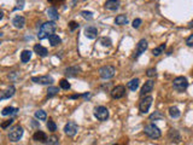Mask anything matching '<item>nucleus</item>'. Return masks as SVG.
Listing matches in <instances>:
<instances>
[{
	"mask_svg": "<svg viewBox=\"0 0 193 145\" xmlns=\"http://www.w3.org/2000/svg\"><path fill=\"white\" fill-rule=\"evenodd\" d=\"M121 3L120 0H106L105 1V9L106 10H110V11H116L118 7H120Z\"/></svg>",
	"mask_w": 193,
	"mask_h": 145,
	"instance_id": "15",
	"label": "nucleus"
},
{
	"mask_svg": "<svg viewBox=\"0 0 193 145\" xmlns=\"http://www.w3.org/2000/svg\"><path fill=\"white\" fill-rule=\"evenodd\" d=\"M81 16L87 21L93 19V12H91V11H81Z\"/></svg>",
	"mask_w": 193,
	"mask_h": 145,
	"instance_id": "35",
	"label": "nucleus"
},
{
	"mask_svg": "<svg viewBox=\"0 0 193 145\" xmlns=\"http://www.w3.org/2000/svg\"><path fill=\"white\" fill-rule=\"evenodd\" d=\"M48 40H50L51 46H58V45L62 42V39H60L58 35H56V34L50 35V36H48Z\"/></svg>",
	"mask_w": 193,
	"mask_h": 145,
	"instance_id": "26",
	"label": "nucleus"
},
{
	"mask_svg": "<svg viewBox=\"0 0 193 145\" xmlns=\"http://www.w3.org/2000/svg\"><path fill=\"white\" fill-rule=\"evenodd\" d=\"M46 126H47V129H48L50 132H52V133L56 132V129H57V125H56V122H54L53 120H48Z\"/></svg>",
	"mask_w": 193,
	"mask_h": 145,
	"instance_id": "33",
	"label": "nucleus"
},
{
	"mask_svg": "<svg viewBox=\"0 0 193 145\" xmlns=\"http://www.w3.org/2000/svg\"><path fill=\"white\" fill-rule=\"evenodd\" d=\"M152 100H153V98L151 96H146L145 98H143L140 100V103H139V110H140L141 114H147L148 112V110H150V108L152 105Z\"/></svg>",
	"mask_w": 193,
	"mask_h": 145,
	"instance_id": "6",
	"label": "nucleus"
},
{
	"mask_svg": "<svg viewBox=\"0 0 193 145\" xmlns=\"http://www.w3.org/2000/svg\"><path fill=\"white\" fill-rule=\"evenodd\" d=\"M69 28H70V30H71V32H74V30H76V29L79 28V23H76V22L71 21V22L69 23Z\"/></svg>",
	"mask_w": 193,
	"mask_h": 145,
	"instance_id": "39",
	"label": "nucleus"
},
{
	"mask_svg": "<svg viewBox=\"0 0 193 145\" xmlns=\"http://www.w3.org/2000/svg\"><path fill=\"white\" fill-rule=\"evenodd\" d=\"M34 52H35L38 56H40V57H46L47 53H48L47 48L44 47V46H41V45H35V46H34Z\"/></svg>",
	"mask_w": 193,
	"mask_h": 145,
	"instance_id": "21",
	"label": "nucleus"
},
{
	"mask_svg": "<svg viewBox=\"0 0 193 145\" xmlns=\"http://www.w3.org/2000/svg\"><path fill=\"white\" fill-rule=\"evenodd\" d=\"M85 35H86V38L93 40V39L96 38V35H98V29H96L95 27H93V25L86 27L85 28Z\"/></svg>",
	"mask_w": 193,
	"mask_h": 145,
	"instance_id": "13",
	"label": "nucleus"
},
{
	"mask_svg": "<svg viewBox=\"0 0 193 145\" xmlns=\"http://www.w3.org/2000/svg\"><path fill=\"white\" fill-rule=\"evenodd\" d=\"M80 71H81L80 67L73 65V67H69V68H67L65 70H64V74H65L68 77H75V76H77L80 74Z\"/></svg>",
	"mask_w": 193,
	"mask_h": 145,
	"instance_id": "14",
	"label": "nucleus"
},
{
	"mask_svg": "<svg viewBox=\"0 0 193 145\" xmlns=\"http://www.w3.org/2000/svg\"><path fill=\"white\" fill-rule=\"evenodd\" d=\"M164 117V116L162 115V112H160V111H154L152 115H150V120H162Z\"/></svg>",
	"mask_w": 193,
	"mask_h": 145,
	"instance_id": "31",
	"label": "nucleus"
},
{
	"mask_svg": "<svg viewBox=\"0 0 193 145\" xmlns=\"http://www.w3.org/2000/svg\"><path fill=\"white\" fill-rule=\"evenodd\" d=\"M59 93V88L58 87H54V86H50L48 90H47V98H52L54 96H57Z\"/></svg>",
	"mask_w": 193,
	"mask_h": 145,
	"instance_id": "28",
	"label": "nucleus"
},
{
	"mask_svg": "<svg viewBox=\"0 0 193 145\" xmlns=\"http://www.w3.org/2000/svg\"><path fill=\"white\" fill-rule=\"evenodd\" d=\"M115 23L117 25H124L128 23V18L125 17V15H118L116 18H115Z\"/></svg>",
	"mask_w": 193,
	"mask_h": 145,
	"instance_id": "27",
	"label": "nucleus"
},
{
	"mask_svg": "<svg viewBox=\"0 0 193 145\" xmlns=\"http://www.w3.org/2000/svg\"><path fill=\"white\" fill-rule=\"evenodd\" d=\"M3 17H4V13H3V11L0 12V19H3Z\"/></svg>",
	"mask_w": 193,
	"mask_h": 145,
	"instance_id": "45",
	"label": "nucleus"
},
{
	"mask_svg": "<svg viewBox=\"0 0 193 145\" xmlns=\"http://www.w3.org/2000/svg\"><path fill=\"white\" fill-rule=\"evenodd\" d=\"M12 24H13V27L15 28H17V29H22L24 25H25V18L23 17V16H16L13 19H12Z\"/></svg>",
	"mask_w": 193,
	"mask_h": 145,
	"instance_id": "16",
	"label": "nucleus"
},
{
	"mask_svg": "<svg viewBox=\"0 0 193 145\" xmlns=\"http://www.w3.org/2000/svg\"><path fill=\"white\" fill-rule=\"evenodd\" d=\"M186 44H187V46H193V34L192 35H189L187 39H186Z\"/></svg>",
	"mask_w": 193,
	"mask_h": 145,
	"instance_id": "42",
	"label": "nucleus"
},
{
	"mask_svg": "<svg viewBox=\"0 0 193 145\" xmlns=\"http://www.w3.org/2000/svg\"><path fill=\"white\" fill-rule=\"evenodd\" d=\"M166 47H167V45H166V44H162V45H159V46L154 47V48L152 50V54H153L154 57H158L159 54H162V53L164 52Z\"/></svg>",
	"mask_w": 193,
	"mask_h": 145,
	"instance_id": "24",
	"label": "nucleus"
},
{
	"mask_svg": "<svg viewBox=\"0 0 193 145\" xmlns=\"http://www.w3.org/2000/svg\"><path fill=\"white\" fill-rule=\"evenodd\" d=\"M109 109L103 106V105H99L94 108V116L96 117V120L99 121H106L109 119Z\"/></svg>",
	"mask_w": 193,
	"mask_h": 145,
	"instance_id": "5",
	"label": "nucleus"
},
{
	"mask_svg": "<svg viewBox=\"0 0 193 145\" xmlns=\"http://www.w3.org/2000/svg\"><path fill=\"white\" fill-rule=\"evenodd\" d=\"M153 87H154V82H153L152 80H147V81H146V82L144 83V86L141 87V92H140V96H141V97H144V96H146L147 93L152 92Z\"/></svg>",
	"mask_w": 193,
	"mask_h": 145,
	"instance_id": "12",
	"label": "nucleus"
},
{
	"mask_svg": "<svg viewBox=\"0 0 193 145\" xmlns=\"http://www.w3.org/2000/svg\"><path fill=\"white\" fill-rule=\"evenodd\" d=\"M168 138H169L171 141H175V143H180V141H181V135H180L179 131H176V129H174V128H171V129L169 131Z\"/></svg>",
	"mask_w": 193,
	"mask_h": 145,
	"instance_id": "18",
	"label": "nucleus"
},
{
	"mask_svg": "<svg viewBox=\"0 0 193 145\" xmlns=\"http://www.w3.org/2000/svg\"><path fill=\"white\" fill-rule=\"evenodd\" d=\"M47 1H48L50 4H52V5H57L58 3H60V1H63V0H47Z\"/></svg>",
	"mask_w": 193,
	"mask_h": 145,
	"instance_id": "43",
	"label": "nucleus"
},
{
	"mask_svg": "<svg viewBox=\"0 0 193 145\" xmlns=\"http://www.w3.org/2000/svg\"><path fill=\"white\" fill-rule=\"evenodd\" d=\"M33 139H34L35 141L46 143V140H47V134H46L45 132H42V131H36V132L34 133V135H33Z\"/></svg>",
	"mask_w": 193,
	"mask_h": 145,
	"instance_id": "19",
	"label": "nucleus"
},
{
	"mask_svg": "<svg viewBox=\"0 0 193 145\" xmlns=\"http://www.w3.org/2000/svg\"><path fill=\"white\" fill-rule=\"evenodd\" d=\"M47 16H48V18H50V19H52V21H57V19L59 18L58 11H57V9H56L54 6H52V7H48V9H47Z\"/></svg>",
	"mask_w": 193,
	"mask_h": 145,
	"instance_id": "20",
	"label": "nucleus"
},
{
	"mask_svg": "<svg viewBox=\"0 0 193 145\" xmlns=\"http://www.w3.org/2000/svg\"><path fill=\"white\" fill-rule=\"evenodd\" d=\"M139 85H140V81H139V79H133V80H131L129 82L127 83V86H128V88H129L131 91H137L138 88H139Z\"/></svg>",
	"mask_w": 193,
	"mask_h": 145,
	"instance_id": "23",
	"label": "nucleus"
},
{
	"mask_svg": "<svg viewBox=\"0 0 193 145\" xmlns=\"http://www.w3.org/2000/svg\"><path fill=\"white\" fill-rule=\"evenodd\" d=\"M115 74H116V68L112 67V65H104L99 69V75L104 80L112 79L115 76Z\"/></svg>",
	"mask_w": 193,
	"mask_h": 145,
	"instance_id": "4",
	"label": "nucleus"
},
{
	"mask_svg": "<svg viewBox=\"0 0 193 145\" xmlns=\"http://www.w3.org/2000/svg\"><path fill=\"white\" fill-rule=\"evenodd\" d=\"M147 46H148V44H147V41L145 40V39H141L139 42H138V45H137V50H135V54L133 56L134 58H138V57H140L146 50H147Z\"/></svg>",
	"mask_w": 193,
	"mask_h": 145,
	"instance_id": "11",
	"label": "nucleus"
},
{
	"mask_svg": "<svg viewBox=\"0 0 193 145\" xmlns=\"http://www.w3.org/2000/svg\"><path fill=\"white\" fill-rule=\"evenodd\" d=\"M57 29V24L54 21H50V22H45L41 24L40 29H39V33H38V38L40 40H44L46 38H48L50 35H52Z\"/></svg>",
	"mask_w": 193,
	"mask_h": 145,
	"instance_id": "1",
	"label": "nucleus"
},
{
	"mask_svg": "<svg viewBox=\"0 0 193 145\" xmlns=\"http://www.w3.org/2000/svg\"><path fill=\"white\" fill-rule=\"evenodd\" d=\"M24 6V0H18V3H17V6L13 9V10H22Z\"/></svg>",
	"mask_w": 193,
	"mask_h": 145,
	"instance_id": "41",
	"label": "nucleus"
},
{
	"mask_svg": "<svg viewBox=\"0 0 193 145\" xmlns=\"http://www.w3.org/2000/svg\"><path fill=\"white\" fill-rule=\"evenodd\" d=\"M189 27H191V28H193V21H192V22L189 23Z\"/></svg>",
	"mask_w": 193,
	"mask_h": 145,
	"instance_id": "46",
	"label": "nucleus"
},
{
	"mask_svg": "<svg viewBox=\"0 0 193 145\" xmlns=\"http://www.w3.org/2000/svg\"><path fill=\"white\" fill-rule=\"evenodd\" d=\"M125 96V87L123 85H118L116 87H114L111 91V97L114 99H121Z\"/></svg>",
	"mask_w": 193,
	"mask_h": 145,
	"instance_id": "9",
	"label": "nucleus"
},
{
	"mask_svg": "<svg viewBox=\"0 0 193 145\" xmlns=\"http://www.w3.org/2000/svg\"><path fill=\"white\" fill-rule=\"evenodd\" d=\"M13 123V119H10V120H7V121H4L3 123H1V128L3 129H6L9 126H11Z\"/></svg>",
	"mask_w": 193,
	"mask_h": 145,
	"instance_id": "38",
	"label": "nucleus"
},
{
	"mask_svg": "<svg viewBox=\"0 0 193 145\" xmlns=\"http://www.w3.org/2000/svg\"><path fill=\"white\" fill-rule=\"evenodd\" d=\"M79 131V126L76 125V122L74 121H69L65 126H64V133L68 137H74Z\"/></svg>",
	"mask_w": 193,
	"mask_h": 145,
	"instance_id": "8",
	"label": "nucleus"
},
{
	"mask_svg": "<svg viewBox=\"0 0 193 145\" xmlns=\"http://www.w3.org/2000/svg\"><path fill=\"white\" fill-rule=\"evenodd\" d=\"M59 86L62 87L63 90H70V87H71L67 79H62V80L59 81Z\"/></svg>",
	"mask_w": 193,
	"mask_h": 145,
	"instance_id": "32",
	"label": "nucleus"
},
{
	"mask_svg": "<svg viewBox=\"0 0 193 145\" xmlns=\"http://www.w3.org/2000/svg\"><path fill=\"white\" fill-rule=\"evenodd\" d=\"M23 128L21 127V126H16L13 129H11L10 131V133H9V139L11 140V141H13V143H16V141H18L22 137H23Z\"/></svg>",
	"mask_w": 193,
	"mask_h": 145,
	"instance_id": "7",
	"label": "nucleus"
},
{
	"mask_svg": "<svg viewBox=\"0 0 193 145\" xmlns=\"http://www.w3.org/2000/svg\"><path fill=\"white\" fill-rule=\"evenodd\" d=\"M146 75H147L148 77H154V76L157 75V71H156V69H154V68H150V69H147Z\"/></svg>",
	"mask_w": 193,
	"mask_h": 145,
	"instance_id": "37",
	"label": "nucleus"
},
{
	"mask_svg": "<svg viewBox=\"0 0 193 145\" xmlns=\"http://www.w3.org/2000/svg\"><path fill=\"white\" fill-rule=\"evenodd\" d=\"M45 144H48V145H57V144H59V139H58V137L52 135L51 138H48V139L46 140Z\"/></svg>",
	"mask_w": 193,
	"mask_h": 145,
	"instance_id": "34",
	"label": "nucleus"
},
{
	"mask_svg": "<svg viewBox=\"0 0 193 145\" xmlns=\"http://www.w3.org/2000/svg\"><path fill=\"white\" fill-rule=\"evenodd\" d=\"M35 119H38L39 121H45L46 120V117H47V115H46V111H44V110H38V111H35Z\"/></svg>",
	"mask_w": 193,
	"mask_h": 145,
	"instance_id": "30",
	"label": "nucleus"
},
{
	"mask_svg": "<svg viewBox=\"0 0 193 145\" xmlns=\"http://www.w3.org/2000/svg\"><path fill=\"white\" fill-rule=\"evenodd\" d=\"M100 44L105 47H110L111 46V39L110 38H102L100 39Z\"/></svg>",
	"mask_w": 193,
	"mask_h": 145,
	"instance_id": "36",
	"label": "nucleus"
},
{
	"mask_svg": "<svg viewBox=\"0 0 193 145\" xmlns=\"http://www.w3.org/2000/svg\"><path fill=\"white\" fill-rule=\"evenodd\" d=\"M144 132L147 137H150L151 139H158L160 135H162V132L160 129L154 125V123H150L147 126H145L144 128Z\"/></svg>",
	"mask_w": 193,
	"mask_h": 145,
	"instance_id": "2",
	"label": "nucleus"
},
{
	"mask_svg": "<svg viewBox=\"0 0 193 145\" xmlns=\"http://www.w3.org/2000/svg\"><path fill=\"white\" fill-rule=\"evenodd\" d=\"M31 81L39 83V85H52L53 83V77L50 75H44V76H33Z\"/></svg>",
	"mask_w": 193,
	"mask_h": 145,
	"instance_id": "10",
	"label": "nucleus"
},
{
	"mask_svg": "<svg viewBox=\"0 0 193 145\" xmlns=\"http://www.w3.org/2000/svg\"><path fill=\"white\" fill-rule=\"evenodd\" d=\"M18 111H19V110H18L17 108H13V106H6V108H4V109H3V111H1V115H3V116L16 115V114H17Z\"/></svg>",
	"mask_w": 193,
	"mask_h": 145,
	"instance_id": "22",
	"label": "nucleus"
},
{
	"mask_svg": "<svg viewBox=\"0 0 193 145\" xmlns=\"http://www.w3.org/2000/svg\"><path fill=\"white\" fill-rule=\"evenodd\" d=\"M173 87L174 90L177 92H183L187 87H188V81L185 76H177L173 81Z\"/></svg>",
	"mask_w": 193,
	"mask_h": 145,
	"instance_id": "3",
	"label": "nucleus"
},
{
	"mask_svg": "<svg viewBox=\"0 0 193 145\" xmlns=\"http://www.w3.org/2000/svg\"><path fill=\"white\" fill-rule=\"evenodd\" d=\"M169 115L171 119H177V117H180L181 112L176 106H171V108H169Z\"/></svg>",
	"mask_w": 193,
	"mask_h": 145,
	"instance_id": "29",
	"label": "nucleus"
},
{
	"mask_svg": "<svg viewBox=\"0 0 193 145\" xmlns=\"http://www.w3.org/2000/svg\"><path fill=\"white\" fill-rule=\"evenodd\" d=\"M30 58H31V51H29V50H24V51H22V53H21V61H22L23 63L29 62V61H30Z\"/></svg>",
	"mask_w": 193,
	"mask_h": 145,
	"instance_id": "25",
	"label": "nucleus"
},
{
	"mask_svg": "<svg viewBox=\"0 0 193 145\" xmlns=\"http://www.w3.org/2000/svg\"><path fill=\"white\" fill-rule=\"evenodd\" d=\"M141 22H143V21H141L140 18H135V19L133 21V24H132V25H133V28H135V29H138V28L140 27V24H141Z\"/></svg>",
	"mask_w": 193,
	"mask_h": 145,
	"instance_id": "40",
	"label": "nucleus"
},
{
	"mask_svg": "<svg viewBox=\"0 0 193 145\" xmlns=\"http://www.w3.org/2000/svg\"><path fill=\"white\" fill-rule=\"evenodd\" d=\"M15 92H16L15 86H10V87H7V88L1 93V96H0V99H1V100L9 99V98H11V97L15 94Z\"/></svg>",
	"mask_w": 193,
	"mask_h": 145,
	"instance_id": "17",
	"label": "nucleus"
},
{
	"mask_svg": "<svg viewBox=\"0 0 193 145\" xmlns=\"http://www.w3.org/2000/svg\"><path fill=\"white\" fill-rule=\"evenodd\" d=\"M31 123H33V126H36V125H38V123L35 122V120H31Z\"/></svg>",
	"mask_w": 193,
	"mask_h": 145,
	"instance_id": "44",
	"label": "nucleus"
}]
</instances>
